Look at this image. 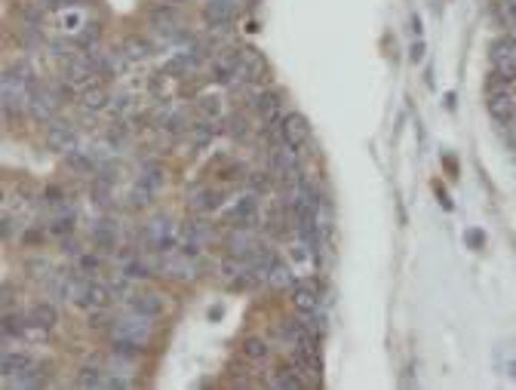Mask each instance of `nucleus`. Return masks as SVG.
I'll list each match as a JSON object with an SVG mask.
<instances>
[{
  "label": "nucleus",
  "instance_id": "f257e3e1",
  "mask_svg": "<svg viewBox=\"0 0 516 390\" xmlns=\"http://www.w3.org/2000/svg\"><path fill=\"white\" fill-rule=\"evenodd\" d=\"M268 172L274 175V179H280L286 184V188H292V184H298V157H295V148H289V145H283V148H277V151H270V166H268Z\"/></svg>",
  "mask_w": 516,
  "mask_h": 390
},
{
  "label": "nucleus",
  "instance_id": "f03ea898",
  "mask_svg": "<svg viewBox=\"0 0 516 390\" xmlns=\"http://www.w3.org/2000/svg\"><path fill=\"white\" fill-rule=\"evenodd\" d=\"M175 228H172L169 218H154V222L145 224V231H141V240H145L148 249L154 252H169L172 246H175Z\"/></svg>",
  "mask_w": 516,
  "mask_h": 390
},
{
  "label": "nucleus",
  "instance_id": "7ed1b4c3",
  "mask_svg": "<svg viewBox=\"0 0 516 390\" xmlns=\"http://www.w3.org/2000/svg\"><path fill=\"white\" fill-rule=\"evenodd\" d=\"M255 111L261 117V123L268 126V132H280V123H283V108H280V92L268 89L261 96H255Z\"/></svg>",
  "mask_w": 516,
  "mask_h": 390
},
{
  "label": "nucleus",
  "instance_id": "20e7f679",
  "mask_svg": "<svg viewBox=\"0 0 516 390\" xmlns=\"http://www.w3.org/2000/svg\"><path fill=\"white\" fill-rule=\"evenodd\" d=\"M264 71H268V65H264V55L258 53V49L243 46L240 53H237V74L246 83H258L264 77Z\"/></svg>",
  "mask_w": 516,
  "mask_h": 390
},
{
  "label": "nucleus",
  "instance_id": "39448f33",
  "mask_svg": "<svg viewBox=\"0 0 516 390\" xmlns=\"http://www.w3.org/2000/svg\"><path fill=\"white\" fill-rule=\"evenodd\" d=\"M28 108H31L34 120H53L55 108H59V98L53 96V89H37V83L31 80V87H28Z\"/></svg>",
  "mask_w": 516,
  "mask_h": 390
},
{
  "label": "nucleus",
  "instance_id": "423d86ee",
  "mask_svg": "<svg viewBox=\"0 0 516 390\" xmlns=\"http://www.w3.org/2000/svg\"><path fill=\"white\" fill-rule=\"evenodd\" d=\"M307 139H311V126H307L304 114H286L280 123V141L289 148H301Z\"/></svg>",
  "mask_w": 516,
  "mask_h": 390
},
{
  "label": "nucleus",
  "instance_id": "0eeeda50",
  "mask_svg": "<svg viewBox=\"0 0 516 390\" xmlns=\"http://www.w3.org/2000/svg\"><path fill=\"white\" fill-rule=\"evenodd\" d=\"M46 148L49 151H59V154H68L71 148H77V132L68 120H55L53 126L46 130Z\"/></svg>",
  "mask_w": 516,
  "mask_h": 390
},
{
  "label": "nucleus",
  "instance_id": "6e6552de",
  "mask_svg": "<svg viewBox=\"0 0 516 390\" xmlns=\"http://www.w3.org/2000/svg\"><path fill=\"white\" fill-rule=\"evenodd\" d=\"M135 317H139V320H117L114 323L111 338H129V342L145 344L148 335H150V326L145 320H150V317H141V314H135Z\"/></svg>",
  "mask_w": 516,
  "mask_h": 390
},
{
  "label": "nucleus",
  "instance_id": "1a4fd4ad",
  "mask_svg": "<svg viewBox=\"0 0 516 390\" xmlns=\"http://www.w3.org/2000/svg\"><path fill=\"white\" fill-rule=\"evenodd\" d=\"M258 222V200L255 197H243L234 203V209L227 212V224L231 228H255Z\"/></svg>",
  "mask_w": 516,
  "mask_h": 390
},
{
  "label": "nucleus",
  "instance_id": "9d476101",
  "mask_svg": "<svg viewBox=\"0 0 516 390\" xmlns=\"http://www.w3.org/2000/svg\"><path fill=\"white\" fill-rule=\"evenodd\" d=\"M485 108H489V114L498 120V123H510L513 114H516V98L507 89L489 92V102H485Z\"/></svg>",
  "mask_w": 516,
  "mask_h": 390
},
{
  "label": "nucleus",
  "instance_id": "9b49d317",
  "mask_svg": "<svg viewBox=\"0 0 516 390\" xmlns=\"http://www.w3.org/2000/svg\"><path fill=\"white\" fill-rule=\"evenodd\" d=\"M203 22L209 28H227L234 22L231 0H206L203 3Z\"/></svg>",
  "mask_w": 516,
  "mask_h": 390
},
{
  "label": "nucleus",
  "instance_id": "f8f14e48",
  "mask_svg": "<svg viewBox=\"0 0 516 390\" xmlns=\"http://www.w3.org/2000/svg\"><path fill=\"white\" fill-rule=\"evenodd\" d=\"M148 22L154 31H160V34H175V28H178V12H175V6H169V3H163V6H154L150 10V16H148Z\"/></svg>",
  "mask_w": 516,
  "mask_h": 390
},
{
  "label": "nucleus",
  "instance_id": "ddd939ff",
  "mask_svg": "<svg viewBox=\"0 0 516 390\" xmlns=\"http://www.w3.org/2000/svg\"><path fill=\"white\" fill-rule=\"evenodd\" d=\"M188 203H191L194 212H203V215H206V212H215L221 206V194L215 188H194Z\"/></svg>",
  "mask_w": 516,
  "mask_h": 390
},
{
  "label": "nucleus",
  "instance_id": "4468645a",
  "mask_svg": "<svg viewBox=\"0 0 516 390\" xmlns=\"http://www.w3.org/2000/svg\"><path fill=\"white\" fill-rule=\"evenodd\" d=\"M77 295H80L77 301L86 304V308H96V310L108 308V301H111V289L102 286V283H86V286Z\"/></svg>",
  "mask_w": 516,
  "mask_h": 390
},
{
  "label": "nucleus",
  "instance_id": "2eb2a0df",
  "mask_svg": "<svg viewBox=\"0 0 516 390\" xmlns=\"http://www.w3.org/2000/svg\"><path fill=\"white\" fill-rule=\"evenodd\" d=\"M108 102H111V92H108L102 83H89V87L80 89V105L86 111H102Z\"/></svg>",
  "mask_w": 516,
  "mask_h": 390
},
{
  "label": "nucleus",
  "instance_id": "dca6fc26",
  "mask_svg": "<svg viewBox=\"0 0 516 390\" xmlns=\"http://www.w3.org/2000/svg\"><path fill=\"white\" fill-rule=\"evenodd\" d=\"M194 68H197V53H178L163 65V74L166 77H188Z\"/></svg>",
  "mask_w": 516,
  "mask_h": 390
},
{
  "label": "nucleus",
  "instance_id": "f3484780",
  "mask_svg": "<svg viewBox=\"0 0 516 390\" xmlns=\"http://www.w3.org/2000/svg\"><path fill=\"white\" fill-rule=\"evenodd\" d=\"M227 249L231 255H240V258H249L255 249H258V240L249 233V228H237V233L227 240Z\"/></svg>",
  "mask_w": 516,
  "mask_h": 390
},
{
  "label": "nucleus",
  "instance_id": "a211bd4d",
  "mask_svg": "<svg viewBox=\"0 0 516 390\" xmlns=\"http://www.w3.org/2000/svg\"><path fill=\"white\" fill-rule=\"evenodd\" d=\"M34 369V360L28 357V353H12V351H3V375L6 378H12V375H25Z\"/></svg>",
  "mask_w": 516,
  "mask_h": 390
},
{
  "label": "nucleus",
  "instance_id": "6ab92c4d",
  "mask_svg": "<svg viewBox=\"0 0 516 390\" xmlns=\"http://www.w3.org/2000/svg\"><path fill=\"white\" fill-rule=\"evenodd\" d=\"M92 243L102 252H111L114 246H117V222H98L96 228H92Z\"/></svg>",
  "mask_w": 516,
  "mask_h": 390
},
{
  "label": "nucleus",
  "instance_id": "aec40b11",
  "mask_svg": "<svg viewBox=\"0 0 516 390\" xmlns=\"http://www.w3.org/2000/svg\"><path fill=\"white\" fill-rule=\"evenodd\" d=\"M292 304L301 310V314H311L317 308V289L311 283H301V286H292Z\"/></svg>",
  "mask_w": 516,
  "mask_h": 390
},
{
  "label": "nucleus",
  "instance_id": "412c9836",
  "mask_svg": "<svg viewBox=\"0 0 516 390\" xmlns=\"http://www.w3.org/2000/svg\"><path fill=\"white\" fill-rule=\"evenodd\" d=\"M28 323L43 326V329H53V326L59 323V314H55V308L49 301H37L31 308V314H28Z\"/></svg>",
  "mask_w": 516,
  "mask_h": 390
},
{
  "label": "nucleus",
  "instance_id": "4be33fe9",
  "mask_svg": "<svg viewBox=\"0 0 516 390\" xmlns=\"http://www.w3.org/2000/svg\"><path fill=\"white\" fill-rule=\"evenodd\" d=\"M129 308H132V314L157 317L163 310V299L160 295H135V299H129Z\"/></svg>",
  "mask_w": 516,
  "mask_h": 390
},
{
  "label": "nucleus",
  "instance_id": "5701e85b",
  "mask_svg": "<svg viewBox=\"0 0 516 390\" xmlns=\"http://www.w3.org/2000/svg\"><path fill=\"white\" fill-rule=\"evenodd\" d=\"M489 55H492L495 65H501V62L513 59V55H516V34H504V37H498V40H495V44L489 46Z\"/></svg>",
  "mask_w": 516,
  "mask_h": 390
},
{
  "label": "nucleus",
  "instance_id": "b1692460",
  "mask_svg": "<svg viewBox=\"0 0 516 390\" xmlns=\"http://www.w3.org/2000/svg\"><path fill=\"white\" fill-rule=\"evenodd\" d=\"M268 283H270V289H277V292H283L286 286H295L292 271L283 265V261H274V267H270V274H268Z\"/></svg>",
  "mask_w": 516,
  "mask_h": 390
},
{
  "label": "nucleus",
  "instance_id": "393cba45",
  "mask_svg": "<svg viewBox=\"0 0 516 390\" xmlns=\"http://www.w3.org/2000/svg\"><path fill=\"white\" fill-rule=\"evenodd\" d=\"M64 157H68V166H71V169H77V172H92V169L98 166L96 157H92L89 151H77V148H71V151L64 154Z\"/></svg>",
  "mask_w": 516,
  "mask_h": 390
},
{
  "label": "nucleus",
  "instance_id": "a878e982",
  "mask_svg": "<svg viewBox=\"0 0 516 390\" xmlns=\"http://www.w3.org/2000/svg\"><path fill=\"white\" fill-rule=\"evenodd\" d=\"M268 342L258 335H249L246 342H243V357L246 360H255V363H261V360H268Z\"/></svg>",
  "mask_w": 516,
  "mask_h": 390
},
{
  "label": "nucleus",
  "instance_id": "bb28decb",
  "mask_svg": "<svg viewBox=\"0 0 516 390\" xmlns=\"http://www.w3.org/2000/svg\"><path fill=\"white\" fill-rule=\"evenodd\" d=\"M163 271H166L169 276H178V280H191L194 276V265L188 261V255H182V258H169V261H163Z\"/></svg>",
  "mask_w": 516,
  "mask_h": 390
},
{
  "label": "nucleus",
  "instance_id": "cd10ccee",
  "mask_svg": "<svg viewBox=\"0 0 516 390\" xmlns=\"http://www.w3.org/2000/svg\"><path fill=\"white\" fill-rule=\"evenodd\" d=\"M270 384L277 390H304V381H301L292 369H280L274 378H270Z\"/></svg>",
  "mask_w": 516,
  "mask_h": 390
},
{
  "label": "nucleus",
  "instance_id": "c85d7f7f",
  "mask_svg": "<svg viewBox=\"0 0 516 390\" xmlns=\"http://www.w3.org/2000/svg\"><path fill=\"white\" fill-rule=\"evenodd\" d=\"M139 184H145L148 190H154V194H157V190L163 188V169L157 166V163H148L145 172L139 175Z\"/></svg>",
  "mask_w": 516,
  "mask_h": 390
},
{
  "label": "nucleus",
  "instance_id": "c756f323",
  "mask_svg": "<svg viewBox=\"0 0 516 390\" xmlns=\"http://www.w3.org/2000/svg\"><path fill=\"white\" fill-rule=\"evenodd\" d=\"M126 55H129V59H132V62L148 59V55H150L148 40H141V37H129V40H126Z\"/></svg>",
  "mask_w": 516,
  "mask_h": 390
},
{
  "label": "nucleus",
  "instance_id": "7c9ffc66",
  "mask_svg": "<svg viewBox=\"0 0 516 390\" xmlns=\"http://www.w3.org/2000/svg\"><path fill=\"white\" fill-rule=\"evenodd\" d=\"M12 335H16V338L25 335V320H22L19 314H6V317H3V338L10 342Z\"/></svg>",
  "mask_w": 516,
  "mask_h": 390
},
{
  "label": "nucleus",
  "instance_id": "2f4dec72",
  "mask_svg": "<svg viewBox=\"0 0 516 390\" xmlns=\"http://www.w3.org/2000/svg\"><path fill=\"white\" fill-rule=\"evenodd\" d=\"M98 37H102V31H98V25H96V22H92V25H83L80 37H77V46H83V49H96V46H98Z\"/></svg>",
  "mask_w": 516,
  "mask_h": 390
},
{
  "label": "nucleus",
  "instance_id": "473e14b6",
  "mask_svg": "<svg viewBox=\"0 0 516 390\" xmlns=\"http://www.w3.org/2000/svg\"><path fill=\"white\" fill-rule=\"evenodd\" d=\"M102 372L98 369H80V375H77V387H105Z\"/></svg>",
  "mask_w": 516,
  "mask_h": 390
},
{
  "label": "nucleus",
  "instance_id": "72a5a7b5",
  "mask_svg": "<svg viewBox=\"0 0 516 390\" xmlns=\"http://www.w3.org/2000/svg\"><path fill=\"white\" fill-rule=\"evenodd\" d=\"M197 108L203 111V114L209 117V120H215V117L221 114V98H218V96H200V98H197Z\"/></svg>",
  "mask_w": 516,
  "mask_h": 390
},
{
  "label": "nucleus",
  "instance_id": "f704fd0d",
  "mask_svg": "<svg viewBox=\"0 0 516 390\" xmlns=\"http://www.w3.org/2000/svg\"><path fill=\"white\" fill-rule=\"evenodd\" d=\"M212 136H215L212 123H200V126H194V130H191V139H194V145H197V148H206L212 141Z\"/></svg>",
  "mask_w": 516,
  "mask_h": 390
},
{
  "label": "nucleus",
  "instance_id": "c9c22d12",
  "mask_svg": "<svg viewBox=\"0 0 516 390\" xmlns=\"http://www.w3.org/2000/svg\"><path fill=\"white\" fill-rule=\"evenodd\" d=\"M270 179H274L270 172H252L246 181H249V188H252L255 194H268V190H270Z\"/></svg>",
  "mask_w": 516,
  "mask_h": 390
},
{
  "label": "nucleus",
  "instance_id": "e433bc0d",
  "mask_svg": "<svg viewBox=\"0 0 516 390\" xmlns=\"http://www.w3.org/2000/svg\"><path fill=\"white\" fill-rule=\"evenodd\" d=\"M498 19H501V25H516V0H501Z\"/></svg>",
  "mask_w": 516,
  "mask_h": 390
},
{
  "label": "nucleus",
  "instance_id": "4c0bfd02",
  "mask_svg": "<svg viewBox=\"0 0 516 390\" xmlns=\"http://www.w3.org/2000/svg\"><path fill=\"white\" fill-rule=\"evenodd\" d=\"M150 200H154V190H148L145 184H135L132 188V206L145 209V206H150Z\"/></svg>",
  "mask_w": 516,
  "mask_h": 390
},
{
  "label": "nucleus",
  "instance_id": "58836bf2",
  "mask_svg": "<svg viewBox=\"0 0 516 390\" xmlns=\"http://www.w3.org/2000/svg\"><path fill=\"white\" fill-rule=\"evenodd\" d=\"M123 276L126 280H145V276H150V274H148L145 261H129V265L123 267Z\"/></svg>",
  "mask_w": 516,
  "mask_h": 390
},
{
  "label": "nucleus",
  "instance_id": "ea45409f",
  "mask_svg": "<svg viewBox=\"0 0 516 390\" xmlns=\"http://www.w3.org/2000/svg\"><path fill=\"white\" fill-rule=\"evenodd\" d=\"M98 271V258L96 255H80V258H77V274H96Z\"/></svg>",
  "mask_w": 516,
  "mask_h": 390
},
{
  "label": "nucleus",
  "instance_id": "a19ab883",
  "mask_svg": "<svg viewBox=\"0 0 516 390\" xmlns=\"http://www.w3.org/2000/svg\"><path fill=\"white\" fill-rule=\"evenodd\" d=\"M464 243H467L470 249H483V246H485V233L479 231V228H473V231L464 233Z\"/></svg>",
  "mask_w": 516,
  "mask_h": 390
},
{
  "label": "nucleus",
  "instance_id": "79ce46f5",
  "mask_svg": "<svg viewBox=\"0 0 516 390\" xmlns=\"http://www.w3.org/2000/svg\"><path fill=\"white\" fill-rule=\"evenodd\" d=\"M71 228H74V218H59V222H53V233H59V237H64V233H71Z\"/></svg>",
  "mask_w": 516,
  "mask_h": 390
},
{
  "label": "nucleus",
  "instance_id": "37998d69",
  "mask_svg": "<svg viewBox=\"0 0 516 390\" xmlns=\"http://www.w3.org/2000/svg\"><path fill=\"white\" fill-rule=\"evenodd\" d=\"M231 136H237V139L246 136V120L243 117H231Z\"/></svg>",
  "mask_w": 516,
  "mask_h": 390
},
{
  "label": "nucleus",
  "instance_id": "c03bdc74",
  "mask_svg": "<svg viewBox=\"0 0 516 390\" xmlns=\"http://www.w3.org/2000/svg\"><path fill=\"white\" fill-rule=\"evenodd\" d=\"M123 139H126L123 126H114V130H108V141H111V145H120Z\"/></svg>",
  "mask_w": 516,
  "mask_h": 390
},
{
  "label": "nucleus",
  "instance_id": "a18cd8bd",
  "mask_svg": "<svg viewBox=\"0 0 516 390\" xmlns=\"http://www.w3.org/2000/svg\"><path fill=\"white\" fill-rule=\"evenodd\" d=\"M28 267H31V271H34V276H43V271H46V258H31V261H28Z\"/></svg>",
  "mask_w": 516,
  "mask_h": 390
},
{
  "label": "nucleus",
  "instance_id": "49530a36",
  "mask_svg": "<svg viewBox=\"0 0 516 390\" xmlns=\"http://www.w3.org/2000/svg\"><path fill=\"white\" fill-rule=\"evenodd\" d=\"M424 53H427V49H424V44L418 40V44H412V49H409V59H412V62H421V59H424Z\"/></svg>",
  "mask_w": 516,
  "mask_h": 390
},
{
  "label": "nucleus",
  "instance_id": "de8ad7c7",
  "mask_svg": "<svg viewBox=\"0 0 516 390\" xmlns=\"http://www.w3.org/2000/svg\"><path fill=\"white\" fill-rule=\"evenodd\" d=\"M240 172H243L240 166H231V169H225V179H227V181H234V179H240Z\"/></svg>",
  "mask_w": 516,
  "mask_h": 390
},
{
  "label": "nucleus",
  "instance_id": "09e8293b",
  "mask_svg": "<svg viewBox=\"0 0 516 390\" xmlns=\"http://www.w3.org/2000/svg\"><path fill=\"white\" fill-rule=\"evenodd\" d=\"M412 31H415V34H421V19H418V16L412 19Z\"/></svg>",
  "mask_w": 516,
  "mask_h": 390
},
{
  "label": "nucleus",
  "instance_id": "8fccbe9b",
  "mask_svg": "<svg viewBox=\"0 0 516 390\" xmlns=\"http://www.w3.org/2000/svg\"><path fill=\"white\" fill-rule=\"evenodd\" d=\"M169 3H182V0H169Z\"/></svg>",
  "mask_w": 516,
  "mask_h": 390
},
{
  "label": "nucleus",
  "instance_id": "3c124183",
  "mask_svg": "<svg viewBox=\"0 0 516 390\" xmlns=\"http://www.w3.org/2000/svg\"><path fill=\"white\" fill-rule=\"evenodd\" d=\"M513 151H516V145H513Z\"/></svg>",
  "mask_w": 516,
  "mask_h": 390
}]
</instances>
